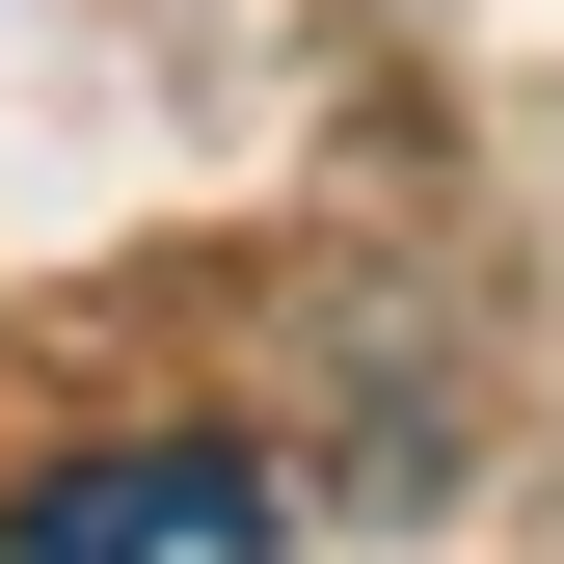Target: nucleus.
Listing matches in <instances>:
<instances>
[{"mask_svg":"<svg viewBox=\"0 0 564 564\" xmlns=\"http://www.w3.org/2000/svg\"><path fill=\"white\" fill-rule=\"evenodd\" d=\"M269 538V484L216 431H162V457H54L28 511H0V564H242Z\"/></svg>","mask_w":564,"mask_h":564,"instance_id":"nucleus-1","label":"nucleus"}]
</instances>
